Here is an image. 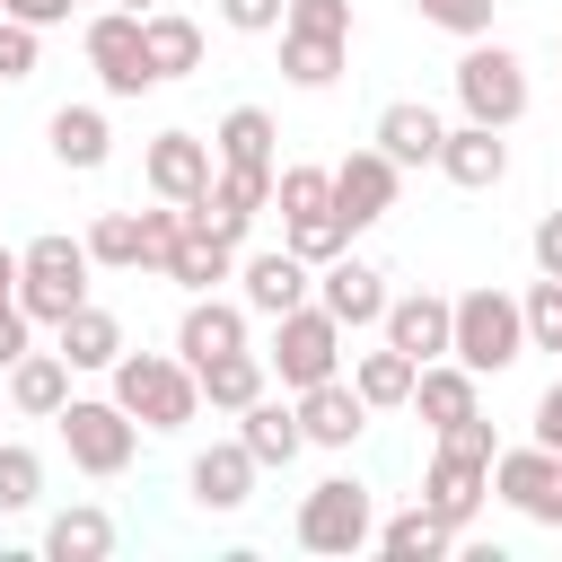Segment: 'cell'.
<instances>
[{
  "mask_svg": "<svg viewBox=\"0 0 562 562\" xmlns=\"http://www.w3.org/2000/svg\"><path fill=\"white\" fill-rule=\"evenodd\" d=\"M70 378H79V369H70L61 351H18V360H9V404H18L26 422H53V413L70 404Z\"/></svg>",
  "mask_w": 562,
  "mask_h": 562,
  "instance_id": "obj_25",
  "label": "cell"
},
{
  "mask_svg": "<svg viewBox=\"0 0 562 562\" xmlns=\"http://www.w3.org/2000/svg\"><path fill=\"white\" fill-rule=\"evenodd\" d=\"M44 149H53L70 176H97V167L114 158V123H105V105H53Z\"/></svg>",
  "mask_w": 562,
  "mask_h": 562,
  "instance_id": "obj_22",
  "label": "cell"
},
{
  "mask_svg": "<svg viewBox=\"0 0 562 562\" xmlns=\"http://www.w3.org/2000/svg\"><path fill=\"white\" fill-rule=\"evenodd\" d=\"M457 105H465L474 123H492V132L527 123V61H518L509 44H492V35H474V44L457 53Z\"/></svg>",
  "mask_w": 562,
  "mask_h": 562,
  "instance_id": "obj_7",
  "label": "cell"
},
{
  "mask_svg": "<svg viewBox=\"0 0 562 562\" xmlns=\"http://www.w3.org/2000/svg\"><path fill=\"white\" fill-rule=\"evenodd\" d=\"M413 378H422V360H404L395 342H378V351L351 360V386H360L369 413H404V404H413Z\"/></svg>",
  "mask_w": 562,
  "mask_h": 562,
  "instance_id": "obj_30",
  "label": "cell"
},
{
  "mask_svg": "<svg viewBox=\"0 0 562 562\" xmlns=\"http://www.w3.org/2000/svg\"><path fill=\"white\" fill-rule=\"evenodd\" d=\"M316 299L342 316V334H360V325H378L386 316V272L369 263V255H334V263H316Z\"/></svg>",
  "mask_w": 562,
  "mask_h": 562,
  "instance_id": "obj_17",
  "label": "cell"
},
{
  "mask_svg": "<svg viewBox=\"0 0 562 562\" xmlns=\"http://www.w3.org/2000/svg\"><path fill=\"white\" fill-rule=\"evenodd\" d=\"M79 44H88V70H97L105 97H149V88H167L158 61H149V44H140V9H97Z\"/></svg>",
  "mask_w": 562,
  "mask_h": 562,
  "instance_id": "obj_8",
  "label": "cell"
},
{
  "mask_svg": "<svg viewBox=\"0 0 562 562\" xmlns=\"http://www.w3.org/2000/svg\"><path fill=\"white\" fill-rule=\"evenodd\" d=\"M53 430H61L70 465H79V474H97V483H114V474L140 457V422H132L114 395H70V404L53 413Z\"/></svg>",
  "mask_w": 562,
  "mask_h": 562,
  "instance_id": "obj_5",
  "label": "cell"
},
{
  "mask_svg": "<svg viewBox=\"0 0 562 562\" xmlns=\"http://www.w3.org/2000/svg\"><path fill=\"white\" fill-rule=\"evenodd\" d=\"M44 553H53V562H105V553H114V518H105L97 501H70V509L44 518Z\"/></svg>",
  "mask_w": 562,
  "mask_h": 562,
  "instance_id": "obj_29",
  "label": "cell"
},
{
  "mask_svg": "<svg viewBox=\"0 0 562 562\" xmlns=\"http://www.w3.org/2000/svg\"><path fill=\"white\" fill-rule=\"evenodd\" d=\"M536 518H544V527L562 536V474H553V492H544V509H536Z\"/></svg>",
  "mask_w": 562,
  "mask_h": 562,
  "instance_id": "obj_49",
  "label": "cell"
},
{
  "mask_svg": "<svg viewBox=\"0 0 562 562\" xmlns=\"http://www.w3.org/2000/svg\"><path fill=\"white\" fill-rule=\"evenodd\" d=\"M281 26H299V35H342V44H351V0H290Z\"/></svg>",
  "mask_w": 562,
  "mask_h": 562,
  "instance_id": "obj_42",
  "label": "cell"
},
{
  "mask_svg": "<svg viewBox=\"0 0 562 562\" xmlns=\"http://www.w3.org/2000/svg\"><path fill=\"white\" fill-rule=\"evenodd\" d=\"M536 439H544V448L562 457V378H553V386L536 395Z\"/></svg>",
  "mask_w": 562,
  "mask_h": 562,
  "instance_id": "obj_47",
  "label": "cell"
},
{
  "mask_svg": "<svg viewBox=\"0 0 562 562\" xmlns=\"http://www.w3.org/2000/svg\"><path fill=\"white\" fill-rule=\"evenodd\" d=\"M193 211L184 202H158V211H140V272H167V246H176V228H184Z\"/></svg>",
  "mask_w": 562,
  "mask_h": 562,
  "instance_id": "obj_40",
  "label": "cell"
},
{
  "mask_svg": "<svg viewBox=\"0 0 562 562\" xmlns=\"http://www.w3.org/2000/svg\"><path fill=\"white\" fill-rule=\"evenodd\" d=\"M378 334H386L404 360H448V334H457V299H439V290H404V299H386Z\"/></svg>",
  "mask_w": 562,
  "mask_h": 562,
  "instance_id": "obj_14",
  "label": "cell"
},
{
  "mask_svg": "<svg viewBox=\"0 0 562 562\" xmlns=\"http://www.w3.org/2000/svg\"><path fill=\"white\" fill-rule=\"evenodd\" d=\"M255 474H263V465H255V448H246V439H211V448L184 465V492H193V509H202V518H228V509H246V501H255Z\"/></svg>",
  "mask_w": 562,
  "mask_h": 562,
  "instance_id": "obj_13",
  "label": "cell"
},
{
  "mask_svg": "<svg viewBox=\"0 0 562 562\" xmlns=\"http://www.w3.org/2000/svg\"><path fill=\"white\" fill-rule=\"evenodd\" d=\"M290 536L307 553H360V544H378V492L360 474H325V483L299 492V527Z\"/></svg>",
  "mask_w": 562,
  "mask_h": 562,
  "instance_id": "obj_4",
  "label": "cell"
},
{
  "mask_svg": "<svg viewBox=\"0 0 562 562\" xmlns=\"http://www.w3.org/2000/svg\"><path fill=\"white\" fill-rule=\"evenodd\" d=\"M395 193H404V167H395L378 140H369V149H351V158L334 167V211L351 220V237H360V228H378V220L395 211Z\"/></svg>",
  "mask_w": 562,
  "mask_h": 562,
  "instance_id": "obj_12",
  "label": "cell"
},
{
  "mask_svg": "<svg viewBox=\"0 0 562 562\" xmlns=\"http://www.w3.org/2000/svg\"><path fill=\"white\" fill-rule=\"evenodd\" d=\"M518 307H527V351H562V272H544Z\"/></svg>",
  "mask_w": 562,
  "mask_h": 562,
  "instance_id": "obj_38",
  "label": "cell"
},
{
  "mask_svg": "<svg viewBox=\"0 0 562 562\" xmlns=\"http://www.w3.org/2000/svg\"><path fill=\"white\" fill-rule=\"evenodd\" d=\"M220 18H228L237 35H281V18H290V0H220Z\"/></svg>",
  "mask_w": 562,
  "mask_h": 562,
  "instance_id": "obj_43",
  "label": "cell"
},
{
  "mask_svg": "<svg viewBox=\"0 0 562 562\" xmlns=\"http://www.w3.org/2000/svg\"><path fill=\"white\" fill-rule=\"evenodd\" d=\"M378 553H386V562H439V553H457V527H448L430 501H413V509L378 518Z\"/></svg>",
  "mask_w": 562,
  "mask_h": 562,
  "instance_id": "obj_28",
  "label": "cell"
},
{
  "mask_svg": "<svg viewBox=\"0 0 562 562\" xmlns=\"http://www.w3.org/2000/svg\"><path fill=\"white\" fill-rule=\"evenodd\" d=\"M369 140H378L395 167H439V140H448V123H439L422 97H395V105H378Z\"/></svg>",
  "mask_w": 562,
  "mask_h": 562,
  "instance_id": "obj_20",
  "label": "cell"
},
{
  "mask_svg": "<svg viewBox=\"0 0 562 562\" xmlns=\"http://www.w3.org/2000/svg\"><path fill=\"white\" fill-rule=\"evenodd\" d=\"M140 44H149L158 79H184V70H202V26H193L184 9H149V18H140Z\"/></svg>",
  "mask_w": 562,
  "mask_h": 562,
  "instance_id": "obj_32",
  "label": "cell"
},
{
  "mask_svg": "<svg viewBox=\"0 0 562 562\" xmlns=\"http://www.w3.org/2000/svg\"><path fill=\"white\" fill-rule=\"evenodd\" d=\"M167 281L184 290V299H202V290H220V281H237V237H220L202 211L176 228V246H167Z\"/></svg>",
  "mask_w": 562,
  "mask_h": 562,
  "instance_id": "obj_16",
  "label": "cell"
},
{
  "mask_svg": "<svg viewBox=\"0 0 562 562\" xmlns=\"http://www.w3.org/2000/svg\"><path fill=\"white\" fill-rule=\"evenodd\" d=\"M263 360H272L281 395H299V386H316V378H342V316H334L325 299L272 316V351H263Z\"/></svg>",
  "mask_w": 562,
  "mask_h": 562,
  "instance_id": "obj_6",
  "label": "cell"
},
{
  "mask_svg": "<svg viewBox=\"0 0 562 562\" xmlns=\"http://www.w3.org/2000/svg\"><path fill=\"white\" fill-rule=\"evenodd\" d=\"M527 255H536V272H562V211H544L527 228Z\"/></svg>",
  "mask_w": 562,
  "mask_h": 562,
  "instance_id": "obj_45",
  "label": "cell"
},
{
  "mask_svg": "<svg viewBox=\"0 0 562 562\" xmlns=\"http://www.w3.org/2000/svg\"><path fill=\"white\" fill-rule=\"evenodd\" d=\"M105 395H114L140 430H158V439L202 422V378H193L184 351H123V360L105 369Z\"/></svg>",
  "mask_w": 562,
  "mask_h": 562,
  "instance_id": "obj_1",
  "label": "cell"
},
{
  "mask_svg": "<svg viewBox=\"0 0 562 562\" xmlns=\"http://www.w3.org/2000/svg\"><path fill=\"white\" fill-rule=\"evenodd\" d=\"M281 246H290V255H307V263H334V255H351V220H342V211L281 220Z\"/></svg>",
  "mask_w": 562,
  "mask_h": 562,
  "instance_id": "obj_36",
  "label": "cell"
},
{
  "mask_svg": "<svg viewBox=\"0 0 562 562\" xmlns=\"http://www.w3.org/2000/svg\"><path fill=\"white\" fill-rule=\"evenodd\" d=\"M246 334H255V307H246V299H220V290L184 299V316H176V351H184L193 369L220 360V351H246Z\"/></svg>",
  "mask_w": 562,
  "mask_h": 562,
  "instance_id": "obj_15",
  "label": "cell"
},
{
  "mask_svg": "<svg viewBox=\"0 0 562 562\" xmlns=\"http://www.w3.org/2000/svg\"><path fill=\"white\" fill-rule=\"evenodd\" d=\"M237 439L255 448V465H290L299 448H307V430H299V395L281 404V395H255L246 413H237Z\"/></svg>",
  "mask_w": 562,
  "mask_h": 562,
  "instance_id": "obj_27",
  "label": "cell"
},
{
  "mask_svg": "<svg viewBox=\"0 0 562 562\" xmlns=\"http://www.w3.org/2000/svg\"><path fill=\"white\" fill-rule=\"evenodd\" d=\"M0 299H18V246H0Z\"/></svg>",
  "mask_w": 562,
  "mask_h": 562,
  "instance_id": "obj_48",
  "label": "cell"
},
{
  "mask_svg": "<svg viewBox=\"0 0 562 562\" xmlns=\"http://www.w3.org/2000/svg\"><path fill=\"white\" fill-rule=\"evenodd\" d=\"M553 44H562V35H553Z\"/></svg>",
  "mask_w": 562,
  "mask_h": 562,
  "instance_id": "obj_51",
  "label": "cell"
},
{
  "mask_svg": "<svg viewBox=\"0 0 562 562\" xmlns=\"http://www.w3.org/2000/svg\"><path fill=\"white\" fill-rule=\"evenodd\" d=\"M422 501L465 536V527L483 518V501H492V457H474V448L439 439V448H430V465H422Z\"/></svg>",
  "mask_w": 562,
  "mask_h": 562,
  "instance_id": "obj_9",
  "label": "cell"
},
{
  "mask_svg": "<svg viewBox=\"0 0 562 562\" xmlns=\"http://www.w3.org/2000/svg\"><path fill=\"white\" fill-rule=\"evenodd\" d=\"M413 413L430 422V430H457L465 413H483V378L448 351V360H422V378H413Z\"/></svg>",
  "mask_w": 562,
  "mask_h": 562,
  "instance_id": "obj_21",
  "label": "cell"
},
{
  "mask_svg": "<svg viewBox=\"0 0 562 562\" xmlns=\"http://www.w3.org/2000/svg\"><path fill=\"white\" fill-rule=\"evenodd\" d=\"M53 351H61L70 369H114V360H123L132 342H123V316L88 299V307H70V316L53 325Z\"/></svg>",
  "mask_w": 562,
  "mask_h": 562,
  "instance_id": "obj_23",
  "label": "cell"
},
{
  "mask_svg": "<svg viewBox=\"0 0 562 562\" xmlns=\"http://www.w3.org/2000/svg\"><path fill=\"white\" fill-rule=\"evenodd\" d=\"M44 501V457L26 439H0V518H26Z\"/></svg>",
  "mask_w": 562,
  "mask_h": 562,
  "instance_id": "obj_34",
  "label": "cell"
},
{
  "mask_svg": "<svg viewBox=\"0 0 562 562\" xmlns=\"http://www.w3.org/2000/svg\"><path fill=\"white\" fill-rule=\"evenodd\" d=\"M114 9H140V18H149V9H167V0H114Z\"/></svg>",
  "mask_w": 562,
  "mask_h": 562,
  "instance_id": "obj_50",
  "label": "cell"
},
{
  "mask_svg": "<svg viewBox=\"0 0 562 562\" xmlns=\"http://www.w3.org/2000/svg\"><path fill=\"white\" fill-rule=\"evenodd\" d=\"M439 176H448L457 193H492V184L509 176V140L465 114V123H448V140H439Z\"/></svg>",
  "mask_w": 562,
  "mask_h": 562,
  "instance_id": "obj_18",
  "label": "cell"
},
{
  "mask_svg": "<svg viewBox=\"0 0 562 562\" xmlns=\"http://www.w3.org/2000/svg\"><path fill=\"white\" fill-rule=\"evenodd\" d=\"M342 61H351V44H342V35H299V26H281V79H290V88H307V97H316V88H334V79H342Z\"/></svg>",
  "mask_w": 562,
  "mask_h": 562,
  "instance_id": "obj_31",
  "label": "cell"
},
{
  "mask_svg": "<svg viewBox=\"0 0 562 562\" xmlns=\"http://www.w3.org/2000/svg\"><path fill=\"white\" fill-rule=\"evenodd\" d=\"M553 474H562V457H553L544 439L501 448V457H492V501H509L518 518H536V509H544V492H553Z\"/></svg>",
  "mask_w": 562,
  "mask_h": 562,
  "instance_id": "obj_24",
  "label": "cell"
},
{
  "mask_svg": "<svg viewBox=\"0 0 562 562\" xmlns=\"http://www.w3.org/2000/svg\"><path fill=\"white\" fill-rule=\"evenodd\" d=\"M18 351H35V316H26L18 299H0V369H9Z\"/></svg>",
  "mask_w": 562,
  "mask_h": 562,
  "instance_id": "obj_44",
  "label": "cell"
},
{
  "mask_svg": "<svg viewBox=\"0 0 562 562\" xmlns=\"http://www.w3.org/2000/svg\"><path fill=\"white\" fill-rule=\"evenodd\" d=\"M272 140H281V132H272V114H263V105H228V114H220V132H211V149H220L228 167H272Z\"/></svg>",
  "mask_w": 562,
  "mask_h": 562,
  "instance_id": "obj_33",
  "label": "cell"
},
{
  "mask_svg": "<svg viewBox=\"0 0 562 562\" xmlns=\"http://www.w3.org/2000/svg\"><path fill=\"white\" fill-rule=\"evenodd\" d=\"M272 211H281V220L334 211V167H272Z\"/></svg>",
  "mask_w": 562,
  "mask_h": 562,
  "instance_id": "obj_35",
  "label": "cell"
},
{
  "mask_svg": "<svg viewBox=\"0 0 562 562\" xmlns=\"http://www.w3.org/2000/svg\"><path fill=\"white\" fill-rule=\"evenodd\" d=\"M70 9L79 0H0V18H18V26H70Z\"/></svg>",
  "mask_w": 562,
  "mask_h": 562,
  "instance_id": "obj_46",
  "label": "cell"
},
{
  "mask_svg": "<svg viewBox=\"0 0 562 562\" xmlns=\"http://www.w3.org/2000/svg\"><path fill=\"white\" fill-rule=\"evenodd\" d=\"M140 176H149V193L158 202H202L211 193V176H220V149L202 140V132H158L149 149H140Z\"/></svg>",
  "mask_w": 562,
  "mask_h": 562,
  "instance_id": "obj_10",
  "label": "cell"
},
{
  "mask_svg": "<svg viewBox=\"0 0 562 562\" xmlns=\"http://www.w3.org/2000/svg\"><path fill=\"white\" fill-rule=\"evenodd\" d=\"M193 378H202V404H211V413H246L255 395H272V360H263V351H220V360H202Z\"/></svg>",
  "mask_w": 562,
  "mask_h": 562,
  "instance_id": "obj_26",
  "label": "cell"
},
{
  "mask_svg": "<svg viewBox=\"0 0 562 562\" xmlns=\"http://www.w3.org/2000/svg\"><path fill=\"white\" fill-rule=\"evenodd\" d=\"M413 9H422V26L474 44V35H492V9H501V0H413Z\"/></svg>",
  "mask_w": 562,
  "mask_h": 562,
  "instance_id": "obj_39",
  "label": "cell"
},
{
  "mask_svg": "<svg viewBox=\"0 0 562 562\" xmlns=\"http://www.w3.org/2000/svg\"><path fill=\"white\" fill-rule=\"evenodd\" d=\"M35 53H44V26H18V18H0V88L35 79Z\"/></svg>",
  "mask_w": 562,
  "mask_h": 562,
  "instance_id": "obj_41",
  "label": "cell"
},
{
  "mask_svg": "<svg viewBox=\"0 0 562 562\" xmlns=\"http://www.w3.org/2000/svg\"><path fill=\"white\" fill-rule=\"evenodd\" d=\"M237 299L272 325V316H290V307H307V299H316V263H307V255H290V246L237 255Z\"/></svg>",
  "mask_w": 562,
  "mask_h": 562,
  "instance_id": "obj_11",
  "label": "cell"
},
{
  "mask_svg": "<svg viewBox=\"0 0 562 562\" xmlns=\"http://www.w3.org/2000/svg\"><path fill=\"white\" fill-rule=\"evenodd\" d=\"M299 430H307V448H351V439L369 430L360 386H351V378H316V386H299Z\"/></svg>",
  "mask_w": 562,
  "mask_h": 562,
  "instance_id": "obj_19",
  "label": "cell"
},
{
  "mask_svg": "<svg viewBox=\"0 0 562 562\" xmlns=\"http://www.w3.org/2000/svg\"><path fill=\"white\" fill-rule=\"evenodd\" d=\"M88 255L105 272H140V211H97L88 220Z\"/></svg>",
  "mask_w": 562,
  "mask_h": 562,
  "instance_id": "obj_37",
  "label": "cell"
},
{
  "mask_svg": "<svg viewBox=\"0 0 562 562\" xmlns=\"http://www.w3.org/2000/svg\"><path fill=\"white\" fill-rule=\"evenodd\" d=\"M88 272H97L88 237L44 228V237H26V246H18V307H26L35 325H61L70 307H88Z\"/></svg>",
  "mask_w": 562,
  "mask_h": 562,
  "instance_id": "obj_2",
  "label": "cell"
},
{
  "mask_svg": "<svg viewBox=\"0 0 562 562\" xmlns=\"http://www.w3.org/2000/svg\"><path fill=\"white\" fill-rule=\"evenodd\" d=\"M448 351H457L474 378L518 369V360H527V307H518L509 290H492V281L457 290V334H448Z\"/></svg>",
  "mask_w": 562,
  "mask_h": 562,
  "instance_id": "obj_3",
  "label": "cell"
}]
</instances>
